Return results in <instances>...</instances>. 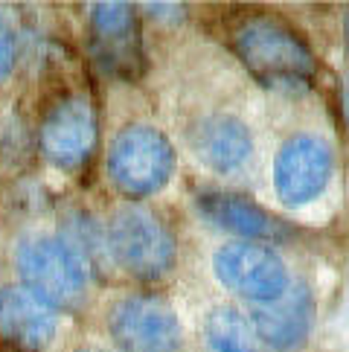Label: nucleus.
Returning <instances> with one entry per match:
<instances>
[{
    "mask_svg": "<svg viewBox=\"0 0 349 352\" xmlns=\"http://www.w3.org/2000/svg\"><path fill=\"white\" fill-rule=\"evenodd\" d=\"M108 332L120 352H181L183 326L164 297L128 294L108 311Z\"/></svg>",
    "mask_w": 349,
    "mask_h": 352,
    "instance_id": "6",
    "label": "nucleus"
},
{
    "mask_svg": "<svg viewBox=\"0 0 349 352\" xmlns=\"http://www.w3.org/2000/svg\"><path fill=\"white\" fill-rule=\"evenodd\" d=\"M15 265L23 288L56 311H73L87 300V265L61 236L21 239Z\"/></svg>",
    "mask_w": 349,
    "mask_h": 352,
    "instance_id": "2",
    "label": "nucleus"
},
{
    "mask_svg": "<svg viewBox=\"0 0 349 352\" xmlns=\"http://www.w3.org/2000/svg\"><path fill=\"white\" fill-rule=\"evenodd\" d=\"M335 152L317 134L289 137L273 157V192L285 207L300 210L317 201L332 181Z\"/></svg>",
    "mask_w": 349,
    "mask_h": 352,
    "instance_id": "8",
    "label": "nucleus"
},
{
    "mask_svg": "<svg viewBox=\"0 0 349 352\" xmlns=\"http://www.w3.org/2000/svg\"><path fill=\"white\" fill-rule=\"evenodd\" d=\"M108 256L134 280L155 283L166 276L174 265L178 248L174 236L152 210L146 207H120L105 224Z\"/></svg>",
    "mask_w": 349,
    "mask_h": 352,
    "instance_id": "3",
    "label": "nucleus"
},
{
    "mask_svg": "<svg viewBox=\"0 0 349 352\" xmlns=\"http://www.w3.org/2000/svg\"><path fill=\"white\" fill-rule=\"evenodd\" d=\"M259 338L271 352H291L300 346L315 320V297L306 283H289V288L271 303H262L251 311Z\"/></svg>",
    "mask_w": 349,
    "mask_h": 352,
    "instance_id": "11",
    "label": "nucleus"
},
{
    "mask_svg": "<svg viewBox=\"0 0 349 352\" xmlns=\"http://www.w3.org/2000/svg\"><path fill=\"white\" fill-rule=\"evenodd\" d=\"M91 47L105 73L122 82H137L146 70L143 35L137 6L126 0H99L91 6Z\"/></svg>",
    "mask_w": 349,
    "mask_h": 352,
    "instance_id": "7",
    "label": "nucleus"
},
{
    "mask_svg": "<svg viewBox=\"0 0 349 352\" xmlns=\"http://www.w3.org/2000/svg\"><path fill=\"white\" fill-rule=\"evenodd\" d=\"M108 178L126 198H148L169 184L174 148L169 137L146 122L126 125L108 146Z\"/></svg>",
    "mask_w": 349,
    "mask_h": 352,
    "instance_id": "4",
    "label": "nucleus"
},
{
    "mask_svg": "<svg viewBox=\"0 0 349 352\" xmlns=\"http://www.w3.org/2000/svg\"><path fill=\"white\" fill-rule=\"evenodd\" d=\"M79 352H93V349H79Z\"/></svg>",
    "mask_w": 349,
    "mask_h": 352,
    "instance_id": "16",
    "label": "nucleus"
},
{
    "mask_svg": "<svg viewBox=\"0 0 349 352\" xmlns=\"http://www.w3.org/2000/svg\"><path fill=\"white\" fill-rule=\"evenodd\" d=\"M204 338L213 352H271L259 338L251 314L233 306H216L204 320Z\"/></svg>",
    "mask_w": 349,
    "mask_h": 352,
    "instance_id": "14",
    "label": "nucleus"
},
{
    "mask_svg": "<svg viewBox=\"0 0 349 352\" xmlns=\"http://www.w3.org/2000/svg\"><path fill=\"white\" fill-rule=\"evenodd\" d=\"M15 58H18L15 32L9 30V23L3 18H0V82L12 76V70H15Z\"/></svg>",
    "mask_w": 349,
    "mask_h": 352,
    "instance_id": "15",
    "label": "nucleus"
},
{
    "mask_svg": "<svg viewBox=\"0 0 349 352\" xmlns=\"http://www.w3.org/2000/svg\"><path fill=\"white\" fill-rule=\"evenodd\" d=\"M236 58L268 87H306L317 79V58L285 18L265 9H245L227 27Z\"/></svg>",
    "mask_w": 349,
    "mask_h": 352,
    "instance_id": "1",
    "label": "nucleus"
},
{
    "mask_svg": "<svg viewBox=\"0 0 349 352\" xmlns=\"http://www.w3.org/2000/svg\"><path fill=\"white\" fill-rule=\"evenodd\" d=\"M213 274L227 292L251 303H271L289 288V268L271 245L227 242L213 254Z\"/></svg>",
    "mask_w": 349,
    "mask_h": 352,
    "instance_id": "9",
    "label": "nucleus"
},
{
    "mask_svg": "<svg viewBox=\"0 0 349 352\" xmlns=\"http://www.w3.org/2000/svg\"><path fill=\"white\" fill-rule=\"evenodd\" d=\"M195 207L207 224L239 236L242 242H280L291 233L282 219H277L245 192L204 190L195 195Z\"/></svg>",
    "mask_w": 349,
    "mask_h": 352,
    "instance_id": "10",
    "label": "nucleus"
},
{
    "mask_svg": "<svg viewBox=\"0 0 349 352\" xmlns=\"http://www.w3.org/2000/svg\"><path fill=\"white\" fill-rule=\"evenodd\" d=\"M99 143V117L85 94H67L47 108L38 122V148L49 166L79 172L93 157Z\"/></svg>",
    "mask_w": 349,
    "mask_h": 352,
    "instance_id": "5",
    "label": "nucleus"
},
{
    "mask_svg": "<svg viewBox=\"0 0 349 352\" xmlns=\"http://www.w3.org/2000/svg\"><path fill=\"white\" fill-rule=\"evenodd\" d=\"M58 311L23 285L0 288V335L21 352H44L56 338Z\"/></svg>",
    "mask_w": 349,
    "mask_h": 352,
    "instance_id": "12",
    "label": "nucleus"
},
{
    "mask_svg": "<svg viewBox=\"0 0 349 352\" xmlns=\"http://www.w3.org/2000/svg\"><path fill=\"white\" fill-rule=\"evenodd\" d=\"M190 146L195 157L213 172H233L251 157L254 137L251 129L233 114H213L192 125Z\"/></svg>",
    "mask_w": 349,
    "mask_h": 352,
    "instance_id": "13",
    "label": "nucleus"
}]
</instances>
